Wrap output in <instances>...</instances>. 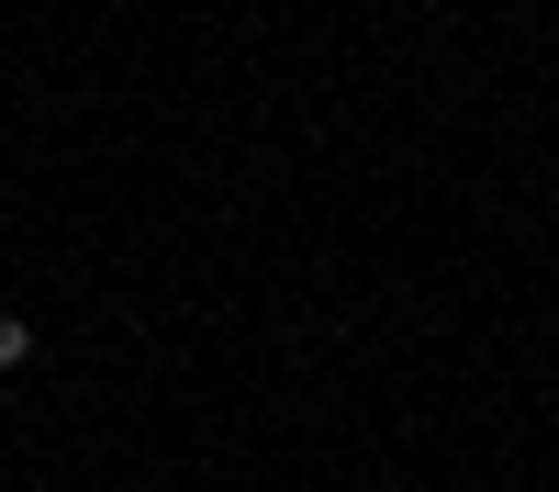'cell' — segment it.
Segmentation results:
<instances>
[{"label":"cell","mask_w":559,"mask_h":492,"mask_svg":"<svg viewBox=\"0 0 559 492\" xmlns=\"http://www.w3.org/2000/svg\"><path fill=\"white\" fill-rule=\"evenodd\" d=\"M34 347H45L34 313H0V370H34Z\"/></svg>","instance_id":"1"}]
</instances>
